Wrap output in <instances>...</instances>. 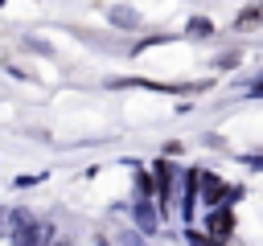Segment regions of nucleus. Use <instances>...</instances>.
I'll return each mask as SVG.
<instances>
[{
	"label": "nucleus",
	"instance_id": "nucleus-1",
	"mask_svg": "<svg viewBox=\"0 0 263 246\" xmlns=\"http://www.w3.org/2000/svg\"><path fill=\"white\" fill-rule=\"evenodd\" d=\"M156 193H160V201H168V193H173V168L168 164L156 168Z\"/></svg>",
	"mask_w": 263,
	"mask_h": 246
},
{
	"label": "nucleus",
	"instance_id": "nucleus-2",
	"mask_svg": "<svg viewBox=\"0 0 263 246\" xmlns=\"http://www.w3.org/2000/svg\"><path fill=\"white\" fill-rule=\"evenodd\" d=\"M210 230H214V238H222V234L230 230V213H226V209H218V213L210 217Z\"/></svg>",
	"mask_w": 263,
	"mask_h": 246
},
{
	"label": "nucleus",
	"instance_id": "nucleus-3",
	"mask_svg": "<svg viewBox=\"0 0 263 246\" xmlns=\"http://www.w3.org/2000/svg\"><path fill=\"white\" fill-rule=\"evenodd\" d=\"M263 20V8H247L238 20H234V29H251V25H259Z\"/></svg>",
	"mask_w": 263,
	"mask_h": 246
}]
</instances>
